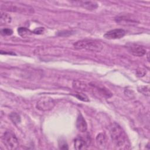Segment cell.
Returning a JSON list of instances; mask_svg holds the SVG:
<instances>
[{"label": "cell", "mask_w": 150, "mask_h": 150, "mask_svg": "<svg viewBox=\"0 0 150 150\" xmlns=\"http://www.w3.org/2000/svg\"><path fill=\"white\" fill-rule=\"evenodd\" d=\"M54 100L49 97H43L39 100L36 104V108L42 111H47L52 110L55 105Z\"/></svg>", "instance_id": "obj_5"}, {"label": "cell", "mask_w": 150, "mask_h": 150, "mask_svg": "<svg viewBox=\"0 0 150 150\" xmlns=\"http://www.w3.org/2000/svg\"><path fill=\"white\" fill-rule=\"evenodd\" d=\"M74 146L76 149H86L87 144L86 141L81 138H77L74 141Z\"/></svg>", "instance_id": "obj_10"}, {"label": "cell", "mask_w": 150, "mask_h": 150, "mask_svg": "<svg viewBox=\"0 0 150 150\" xmlns=\"http://www.w3.org/2000/svg\"><path fill=\"white\" fill-rule=\"evenodd\" d=\"M96 143L97 145L100 148H104L106 146L107 144V141H106V138L105 135L101 132L99 133L97 136L96 137Z\"/></svg>", "instance_id": "obj_11"}, {"label": "cell", "mask_w": 150, "mask_h": 150, "mask_svg": "<svg viewBox=\"0 0 150 150\" xmlns=\"http://www.w3.org/2000/svg\"><path fill=\"white\" fill-rule=\"evenodd\" d=\"M45 30V29L44 28H42V27H40V28H36L33 31V33H35V34H38V35H40V34H42L43 33Z\"/></svg>", "instance_id": "obj_22"}, {"label": "cell", "mask_w": 150, "mask_h": 150, "mask_svg": "<svg viewBox=\"0 0 150 150\" xmlns=\"http://www.w3.org/2000/svg\"><path fill=\"white\" fill-rule=\"evenodd\" d=\"M9 117L10 119L14 124H18L21 122V117L16 112H12Z\"/></svg>", "instance_id": "obj_17"}, {"label": "cell", "mask_w": 150, "mask_h": 150, "mask_svg": "<svg viewBox=\"0 0 150 150\" xmlns=\"http://www.w3.org/2000/svg\"><path fill=\"white\" fill-rule=\"evenodd\" d=\"M12 18L9 15L6 13H2L0 18V22L1 25H6L11 23Z\"/></svg>", "instance_id": "obj_15"}, {"label": "cell", "mask_w": 150, "mask_h": 150, "mask_svg": "<svg viewBox=\"0 0 150 150\" xmlns=\"http://www.w3.org/2000/svg\"><path fill=\"white\" fill-rule=\"evenodd\" d=\"M73 87L79 90H86L87 88V86L86 83L78 80L73 81Z\"/></svg>", "instance_id": "obj_14"}, {"label": "cell", "mask_w": 150, "mask_h": 150, "mask_svg": "<svg viewBox=\"0 0 150 150\" xmlns=\"http://www.w3.org/2000/svg\"><path fill=\"white\" fill-rule=\"evenodd\" d=\"M4 144L8 149H16L19 146V141L15 135L11 131H6L2 137Z\"/></svg>", "instance_id": "obj_4"}, {"label": "cell", "mask_w": 150, "mask_h": 150, "mask_svg": "<svg viewBox=\"0 0 150 150\" xmlns=\"http://www.w3.org/2000/svg\"><path fill=\"white\" fill-rule=\"evenodd\" d=\"M110 134L112 141L117 147H122L127 145V135L122 128L114 122L110 126Z\"/></svg>", "instance_id": "obj_1"}, {"label": "cell", "mask_w": 150, "mask_h": 150, "mask_svg": "<svg viewBox=\"0 0 150 150\" xmlns=\"http://www.w3.org/2000/svg\"><path fill=\"white\" fill-rule=\"evenodd\" d=\"M128 49L129 52L135 56L141 57L144 56L146 53V50L144 47L135 44H131L128 46Z\"/></svg>", "instance_id": "obj_7"}, {"label": "cell", "mask_w": 150, "mask_h": 150, "mask_svg": "<svg viewBox=\"0 0 150 150\" xmlns=\"http://www.w3.org/2000/svg\"><path fill=\"white\" fill-rule=\"evenodd\" d=\"M138 90L139 92L141 93L142 94L149 96V91L148 86H140L138 87Z\"/></svg>", "instance_id": "obj_18"}, {"label": "cell", "mask_w": 150, "mask_h": 150, "mask_svg": "<svg viewBox=\"0 0 150 150\" xmlns=\"http://www.w3.org/2000/svg\"><path fill=\"white\" fill-rule=\"evenodd\" d=\"M76 125L77 129L81 132H86L87 129V122L81 114H80L77 118Z\"/></svg>", "instance_id": "obj_9"}, {"label": "cell", "mask_w": 150, "mask_h": 150, "mask_svg": "<svg viewBox=\"0 0 150 150\" xmlns=\"http://www.w3.org/2000/svg\"><path fill=\"white\" fill-rule=\"evenodd\" d=\"M1 9L11 12H16L20 13H30L33 12V8L32 7L16 2H4L1 5Z\"/></svg>", "instance_id": "obj_3"}, {"label": "cell", "mask_w": 150, "mask_h": 150, "mask_svg": "<svg viewBox=\"0 0 150 150\" xmlns=\"http://www.w3.org/2000/svg\"><path fill=\"white\" fill-rule=\"evenodd\" d=\"M81 6L88 9V10H93L97 8L98 5L95 2H91V1H86L83 2L81 4Z\"/></svg>", "instance_id": "obj_13"}, {"label": "cell", "mask_w": 150, "mask_h": 150, "mask_svg": "<svg viewBox=\"0 0 150 150\" xmlns=\"http://www.w3.org/2000/svg\"><path fill=\"white\" fill-rule=\"evenodd\" d=\"M59 148L62 149H67L69 148L66 142L65 141V140H63V139H61L60 141H59Z\"/></svg>", "instance_id": "obj_21"}, {"label": "cell", "mask_w": 150, "mask_h": 150, "mask_svg": "<svg viewBox=\"0 0 150 150\" xmlns=\"http://www.w3.org/2000/svg\"><path fill=\"white\" fill-rule=\"evenodd\" d=\"M18 34L22 38H26L29 36L32 35L33 32H31L29 29L23 28V27H20L18 29Z\"/></svg>", "instance_id": "obj_12"}, {"label": "cell", "mask_w": 150, "mask_h": 150, "mask_svg": "<svg viewBox=\"0 0 150 150\" xmlns=\"http://www.w3.org/2000/svg\"><path fill=\"white\" fill-rule=\"evenodd\" d=\"M125 35V31L122 29H115L107 32L104 37L108 39H115L122 38Z\"/></svg>", "instance_id": "obj_6"}, {"label": "cell", "mask_w": 150, "mask_h": 150, "mask_svg": "<svg viewBox=\"0 0 150 150\" xmlns=\"http://www.w3.org/2000/svg\"><path fill=\"white\" fill-rule=\"evenodd\" d=\"M73 45L76 49H85L95 52H99L103 49V46L99 42L91 39L79 40Z\"/></svg>", "instance_id": "obj_2"}, {"label": "cell", "mask_w": 150, "mask_h": 150, "mask_svg": "<svg viewBox=\"0 0 150 150\" xmlns=\"http://www.w3.org/2000/svg\"><path fill=\"white\" fill-rule=\"evenodd\" d=\"M1 33L4 36H9L13 33V30L9 28H4L1 29Z\"/></svg>", "instance_id": "obj_20"}, {"label": "cell", "mask_w": 150, "mask_h": 150, "mask_svg": "<svg viewBox=\"0 0 150 150\" xmlns=\"http://www.w3.org/2000/svg\"><path fill=\"white\" fill-rule=\"evenodd\" d=\"M116 21L118 23H125L126 24H131V23L132 24L134 23H136L135 21H134L132 19H131L130 18H128L124 16L118 17L116 19Z\"/></svg>", "instance_id": "obj_16"}, {"label": "cell", "mask_w": 150, "mask_h": 150, "mask_svg": "<svg viewBox=\"0 0 150 150\" xmlns=\"http://www.w3.org/2000/svg\"><path fill=\"white\" fill-rule=\"evenodd\" d=\"M74 96L78 99H79V100H80L81 101H89L88 98L84 94H83V93H77Z\"/></svg>", "instance_id": "obj_19"}, {"label": "cell", "mask_w": 150, "mask_h": 150, "mask_svg": "<svg viewBox=\"0 0 150 150\" xmlns=\"http://www.w3.org/2000/svg\"><path fill=\"white\" fill-rule=\"evenodd\" d=\"M90 86L92 87L93 88L96 89L99 94L106 98H110L112 96V94L110 92V91L108 90L107 88L104 87V86H100L98 84H96L94 83H90Z\"/></svg>", "instance_id": "obj_8"}]
</instances>
